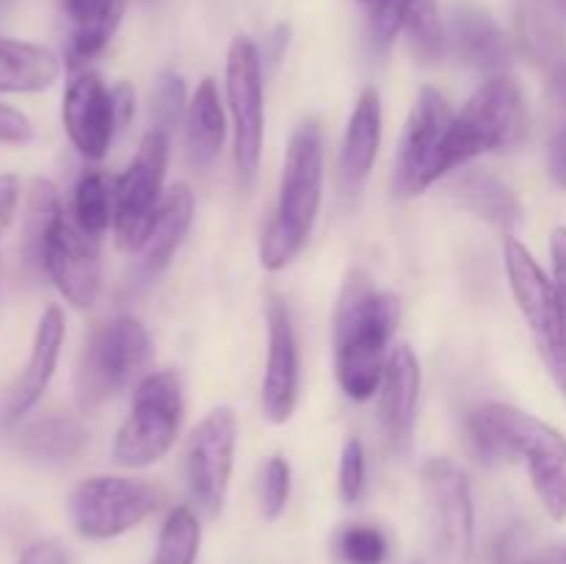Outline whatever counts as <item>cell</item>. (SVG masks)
Listing matches in <instances>:
<instances>
[{
  "instance_id": "cell-1",
  "label": "cell",
  "mask_w": 566,
  "mask_h": 564,
  "mask_svg": "<svg viewBox=\"0 0 566 564\" xmlns=\"http://www.w3.org/2000/svg\"><path fill=\"white\" fill-rule=\"evenodd\" d=\"M468 435L486 462L523 457L547 514L566 520V440L553 426L492 401L468 415Z\"/></svg>"
},
{
  "instance_id": "cell-2",
  "label": "cell",
  "mask_w": 566,
  "mask_h": 564,
  "mask_svg": "<svg viewBox=\"0 0 566 564\" xmlns=\"http://www.w3.org/2000/svg\"><path fill=\"white\" fill-rule=\"evenodd\" d=\"M396 324V296L376 291L368 276L354 271L343 285L335 315L337 382L354 401H368L381 387Z\"/></svg>"
},
{
  "instance_id": "cell-3",
  "label": "cell",
  "mask_w": 566,
  "mask_h": 564,
  "mask_svg": "<svg viewBox=\"0 0 566 564\" xmlns=\"http://www.w3.org/2000/svg\"><path fill=\"white\" fill-rule=\"evenodd\" d=\"M321 186H324V138L315 122H304L287 144L280 202L260 241L263 269H285L310 241L321 210Z\"/></svg>"
},
{
  "instance_id": "cell-4",
  "label": "cell",
  "mask_w": 566,
  "mask_h": 564,
  "mask_svg": "<svg viewBox=\"0 0 566 564\" xmlns=\"http://www.w3.org/2000/svg\"><path fill=\"white\" fill-rule=\"evenodd\" d=\"M525 133V105L520 86L509 75H495L479 86L462 114H453L448 136L437 155L434 175L453 171L484 153L514 147Z\"/></svg>"
},
{
  "instance_id": "cell-5",
  "label": "cell",
  "mask_w": 566,
  "mask_h": 564,
  "mask_svg": "<svg viewBox=\"0 0 566 564\" xmlns=\"http://www.w3.org/2000/svg\"><path fill=\"white\" fill-rule=\"evenodd\" d=\"M182 420V387L175 370L144 376L133 407L114 440V459L122 468H147L175 446Z\"/></svg>"
},
{
  "instance_id": "cell-6",
  "label": "cell",
  "mask_w": 566,
  "mask_h": 564,
  "mask_svg": "<svg viewBox=\"0 0 566 564\" xmlns=\"http://www.w3.org/2000/svg\"><path fill=\"white\" fill-rule=\"evenodd\" d=\"M149 335L133 315H116L88 341L77 370V398L83 407H97L125 390L149 363Z\"/></svg>"
},
{
  "instance_id": "cell-7",
  "label": "cell",
  "mask_w": 566,
  "mask_h": 564,
  "mask_svg": "<svg viewBox=\"0 0 566 564\" xmlns=\"http://www.w3.org/2000/svg\"><path fill=\"white\" fill-rule=\"evenodd\" d=\"M503 260H506V274L512 282L514 299L520 304V313L525 315L531 332H534L542 359H545L547 370L558 382V387L566 390V318L556 285L547 280L534 254L517 238H506Z\"/></svg>"
},
{
  "instance_id": "cell-8",
  "label": "cell",
  "mask_w": 566,
  "mask_h": 564,
  "mask_svg": "<svg viewBox=\"0 0 566 564\" xmlns=\"http://www.w3.org/2000/svg\"><path fill=\"white\" fill-rule=\"evenodd\" d=\"M169 160V136L158 127L147 130L136 158L114 182V230L125 252H142L153 221L164 202V175Z\"/></svg>"
},
{
  "instance_id": "cell-9",
  "label": "cell",
  "mask_w": 566,
  "mask_h": 564,
  "mask_svg": "<svg viewBox=\"0 0 566 564\" xmlns=\"http://www.w3.org/2000/svg\"><path fill=\"white\" fill-rule=\"evenodd\" d=\"M423 487L437 564H470L475 518L468 476L451 459H431L423 468Z\"/></svg>"
},
{
  "instance_id": "cell-10",
  "label": "cell",
  "mask_w": 566,
  "mask_h": 564,
  "mask_svg": "<svg viewBox=\"0 0 566 564\" xmlns=\"http://www.w3.org/2000/svg\"><path fill=\"white\" fill-rule=\"evenodd\" d=\"M155 503L158 495L144 481L97 476L77 484L70 498V512L81 536L114 540L147 520L155 512Z\"/></svg>"
},
{
  "instance_id": "cell-11",
  "label": "cell",
  "mask_w": 566,
  "mask_h": 564,
  "mask_svg": "<svg viewBox=\"0 0 566 564\" xmlns=\"http://www.w3.org/2000/svg\"><path fill=\"white\" fill-rule=\"evenodd\" d=\"M227 100L235 125V166L243 182H252L263 155V61L258 44L235 36L227 53Z\"/></svg>"
},
{
  "instance_id": "cell-12",
  "label": "cell",
  "mask_w": 566,
  "mask_h": 564,
  "mask_svg": "<svg viewBox=\"0 0 566 564\" xmlns=\"http://www.w3.org/2000/svg\"><path fill=\"white\" fill-rule=\"evenodd\" d=\"M238 420L230 407H219L193 429L186 451V479L197 509L216 518L224 506L235 457Z\"/></svg>"
},
{
  "instance_id": "cell-13",
  "label": "cell",
  "mask_w": 566,
  "mask_h": 564,
  "mask_svg": "<svg viewBox=\"0 0 566 564\" xmlns=\"http://www.w3.org/2000/svg\"><path fill=\"white\" fill-rule=\"evenodd\" d=\"M42 269L53 280L61 296L86 310L99 296V254L97 241L88 238L64 213L50 224L42 243Z\"/></svg>"
},
{
  "instance_id": "cell-14",
  "label": "cell",
  "mask_w": 566,
  "mask_h": 564,
  "mask_svg": "<svg viewBox=\"0 0 566 564\" xmlns=\"http://www.w3.org/2000/svg\"><path fill=\"white\" fill-rule=\"evenodd\" d=\"M451 122L453 111L446 97L437 88H423L407 122L401 153H398L396 188L403 197L426 191L431 182H437V155H440Z\"/></svg>"
},
{
  "instance_id": "cell-15",
  "label": "cell",
  "mask_w": 566,
  "mask_h": 564,
  "mask_svg": "<svg viewBox=\"0 0 566 564\" xmlns=\"http://www.w3.org/2000/svg\"><path fill=\"white\" fill-rule=\"evenodd\" d=\"M64 127L83 158L99 160L108 153L119 127L114 116V97L97 72H81L66 86Z\"/></svg>"
},
{
  "instance_id": "cell-16",
  "label": "cell",
  "mask_w": 566,
  "mask_h": 564,
  "mask_svg": "<svg viewBox=\"0 0 566 564\" xmlns=\"http://www.w3.org/2000/svg\"><path fill=\"white\" fill-rule=\"evenodd\" d=\"M269 359L263 379V412L271 424H285L296 409L298 396V352L293 321L285 302H269Z\"/></svg>"
},
{
  "instance_id": "cell-17",
  "label": "cell",
  "mask_w": 566,
  "mask_h": 564,
  "mask_svg": "<svg viewBox=\"0 0 566 564\" xmlns=\"http://www.w3.org/2000/svg\"><path fill=\"white\" fill-rule=\"evenodd\" d=\"M66 335V321L61 307H48L39 318L36 337H33L31 354H28L25 368L20 370V376L14 379V385L6 390L3 401V424H17L22 415L31 412L39 404V398L48 390L50 379L55 374V365H59L61 346H64Z\"/></svg>"
},
{
  "instance_id": "cell-18",
  "label": "cell",
  "mask_w": 566,
  "mask_h": 564,
  "mask_svg": "<svg viewBox=\"0 0 566 564\" xmlns=\"http://www.w3.org/2000/svg\"><path fill=\"white\" fill-rule=\"evenodd\" d=\"M420 398V363L409 346H396L387 359L381 379V426L387 442L396 453H403L412 442L415 418Z\"/></svg>"
},
{
  "instance_id": "cell-19",
  "label": "cell",
  "mask_w": 566,
  "mask_h": 564,
  "mask_svg": "<svg viewBox=\"0 0 566 564\" xmlns=\"http://www.w3.org/2000/svg\"><path fill=\"white\" fill-rule=\"evenodd\" d=\"M448 42H451L453 53L462 64L486 72L492 77L503 75V70L512 61L506 33L486 11L473 9V6H462V9L453 11Z\"/></svg>"
},
{
  "instance_id": "cell-20",
  "label": "cell",
  "mask_w": 566,
  "mask_h": 564,
  "mask_svg": "<svg viewBox=\"0 0 566 564\" xmlns=\"http://www.w3.org/2000/svg\"><path fill=\"white\" fill-rule=\"evenodd\" d=\"M193 219V194L186 182H177L169 191L164 194V202H160L158 216L153 221V230H149L147 241L142 247V260H138V269L147 276L160 274V271L169 265V260L175 258V252L180 249L182 238H186L188 227Z\"/></svg>"
},
{
  "instance_id": "cell-21",
  "label": "cell",
  "mask_w": 566,
  "mask_h": 564,
  "mask_svg": "<svg viewBox=\"0 0 566 564\" xmlns=\"http://www.w3.org/2000/svg\"><path fill=\"white\" fill-rule=\"evenodd\" d=\"M381 144V100L376 88H365L359 94L354 114L348 119L346 136H343L340 175L346 186H359L374 169L376 155Z\"/></svg>"
},
{
  "instance_id": "cell-22",
  "label": "cell",
  "mask_w": 566,
  "mask_h": 564,
  "mask_svg": "<svg viewBox=\"0 0 566 564\" xmlns=\"http://www.w3.org/2000/svg\"><path fill=\"white\" fill-rule=\"evenodd\" d=\"M61 75V61L42 44L0 36V94L42 92Z\"/></svg>"
},
{
  "instance_id": "cell-23",
  "label": "cell",
  "mask_w": 566,
  "mask_h": 564,
  "mask_svg": "<svg viewBox=\"0 0 566 564\" xmlns=\"http://www.w3.org/2000/svg\"><path fill=\"white\" fill-rule=\"evenodd\" d=\"M224 111H221L219 86L213 77H205L199 83L197 94L188 103L186 114V138H188V155L197 166H208L210 160L219 155L221 144H224Z\"/></svg>"
},
{
  "instance_id": "cell-24",
  "label": "cell",
  "mask_w": 566,
  "mask_h": 564,
  "mask_svg": "<svg viewBox=\"0 0 566 564\" xmlns=\"http://www.w3.org/2000/svg\"><path fill=\"white\" fill-rule=\"evenodd\" d=\"M86 442L88 431L83 429L81 420L70 418V415H50V418H42L22 429L17 446L36 459L61 462V459L77 457Z\"/></svg>"
},
{
  "instance_id": "cell-25",
  "label": "cell",
  "mask_w": 566,
  "mask_h": 564,
  "mask_svg": "<svg viewBox=\"0 0 566 564\" xmlns=\"http://www.w3.org/2000/svg\"><path fill=\"white\" fill-rule=\"evenodd\" d=\"M459 197L468 205L473 213L486 219L490 224L501 227V230H512L520 219L517 197L506 182L497 180L490 171H470L459 182Z\"/></svg>"
},
{
  "instance_id": "cell-26",
  "label": "cell",
  "mask_w": 566,
  "mask_h": 564,
  "mask_svg": "<svg viewBox=\"0 0 566 564\" xmlns=\"http://www.w3.org/2000/svg\"><path fill=\"white\" fill-rule=\"evenodd\" d=\"M517 33L525 53L534 55L539 64H547L553 70L566 61L564 39L542 0H517Z\"/></svg>"
},
{
  "instance_id": "cell-27",
  "label": "cell",
  "mask_w": 566,
  "mask_h": 564,
  "mask_svg": "<svg viewBox=\"0 0 566 564\" xmlns=\"http://www.w3.org/2000/svg\"><path fill=\"white\" fill-rule=\"evenodd\" d=\"M114 221V182L103 171H86L75 188V224L99 241Z\"/></svg>"
},
{
  "instance_id": "cell-28",
  "label": "cell",
  "mask_w": 566,
  "mask_h": 564,
  "mask_svg": "<svg viewBox=\"0 0 566 564\" xmlns=\"http://www.w3.org/2000/svg\"><path fill=\"white\" fill-rule=\"evenodd\" d=\"M199 540H202V529H199L197 514L188 506H177L160 529L153 564H193Z\"/></svg>"
},
{
  "instance_id": "cell-29",
  "label": "cell",
  "mask_w": 566,
  "mask_h": 564,
  "mask_svg": "<svg viewBox=\"0 0 566 564\" xmlns=\"http://www.w3.org/2000/svg\"><path fill=\"white\" fill-rule=\"evenodd\" d=\"M64 213L59 205V194L48 180H36L31 188V199H28V219H25V241H22V252L31 265L42 269V243L48 236L50 224Z\"/></svg>"
},
{
  "instance_id": "cell-30",
  "label": "cell",
  "mask_w": 566,
  "mask_h": 564,
  "mask_svg": "<svg viewBox=\"0 0 566 564\" xmlns=\"http://www.w3.org/2000/svg\"><path fill=\"white\" fill-rule=\"evenodd\" d=\"M551 177L566 188V61L551 70V136H547Z\"/></svg>"
},
{
  "instance_id": "cell-31",
  "label": "cell",
  "mask_w": 566,
  "mask_h": 564,
  "mask_svg": "<svg viewBox=\"0 0 566 564\" xmlns=\"http://www.w3.org/2000/svg\"><path fill=\"white\" fill-rule=\"evenodd\" d=\"M407 31L412 39V50L423 61L440 59L446 31H442L440 14H437V0H409Z\"/></svg>"
},
{
  "instance_id": "cell-32",
  "label": "cell",
  "mask_w": 566,
  "mask_h": 564,
  "mask_svg": "<svg viewBox=\"0 0 566 564\" xmlns=\"http://www.w3.org/2000/svg\"><path fill=\"white\" fill-rule=\"evenodd\" d=\"M153 114H155V127L164 130L169 136L177 125H180L182 116L188 114L186 103V83L175 72H164L155 83L153 94Z\"/></svg>"
},
{
  "instance_id": "cell-33",
  "label": "cell",
  "mask_w": 566,
  "mask_h": 564,
  "mask_svg": "<svg viewBox=\"0 0 566 564\" xmlns=\"http://www.w3.org/2000/svg\"><path fill=\"white\" fill-rule=\"evenodd\" d=\"M337 553L346 564H385L387 540L374 525H352L337 540Z\"/></svg>"
},
{
  "instance_id": "cell-34",
  "label": "cell",
  "mask_w": 566,
  "mask_h": 564,
  "mask_svg": "<svg viewBox=\"0 0 566 564\" xmlns=\"http://www.w3.org/2000/svg\"><path fill=\"white\" fill-rule=\"evenodd\" d=\"M370 17V36L381 50L390 48L401 28H407L409 0H368Z\"/></svg>"
},
{
  "instance_id": "cell-35",
  "label": "cell",
  "mask_w": 566,
  "mask_h": 564,
  "mask_svg": "<svg viewBox=\"0 0 566 564\" xmlns=\"http://www.w3.org/2000/svg\"><path fill=\"white\" fill-rule=\"evenodd\" d=\"M291 498V464L282 457H271L263 470V514L276 520Z\"/></svg>"
},
{
  "instance_id": "cell-36",
  "label": "cell",
  "mask_w": 566,
  "mask_h": 564,
  "mask_svg": "<svg viewBox=\"0 0 566 564\" xmlns=\"http://www.w3.org/2000/svg\"><path fill=\"white\" fill-rule=\"evenodd\" d=\"M365 492V448L359 440H348L340 457V495L346 503H357Z\"/></svg>"
},
{
  "instance_id": "cell-37",
  "label": "cell",
  "mask_w": 566,
  "mask_h": 564,
  "mask_svg": "<svg viewBox=\"0 0 566 564\" xmlns=\"http://www.w3.org/2000/svg\"><path fill=\"white\" fill-rule=\"evenodd\" d=\"M33 138V125L25 114L0 103V142L28 144Z\"/></svg>"
},
{
  "instance_id": "cell-38",
  "label": "cell",
  "mask_w": 566,
  "mask_h": 564,
  "mask_svg": "<svg viewBox=\"0 0 566 564\" xmlns=\"http://www.w3.org/2000/svg\"><path fill=\"white\" fill-rule=\"evenodd\" d=\"M553 252V285H556L558 302H562L564 318H566V227H556L551 238Z\"/></svg>"
},
{
  "instance_id": "cell-39",
  "label": "cell",
  "mask_w": 566,
  "mask_h": 564,
  "mask_svg": "<svg viewBox=\"0 0 566 564\" xmlns=\"http://www.w3.org/2000/svg\"><path fill=\"white\" fill-rule=\"evenodd\" d=\"M20 202V180L14 175H0V236L9 230Z\"/></svg>"
},
{
  "instance_id": "cell-40",
  "label": "cell",
  "mask_w": 566,
  "mask_h": 564,
  "mask_svg": "<svg viewBox=\"0 0 566 564\" xmlns=\"http://www.w3.org/2000/svg\"><path fill=\"white\" fill-rule=\"evenodd\" d=\"M20 564H70V562H66V553L61 551L55 542L39 540V542H31V545L22 551Z\"/></svg>"
},
{
  "instance_id": "cell-41",
  "label": "cell",
  "mask_w": 566,
  "mask_h": 564,
  "mask_svg": "<svg viewBox=\"0 0 566 564\" xmlns=\"http://www.w3.org/2000/svg\"><path fill=\"white\" fill-rule=\"evenodd\" d=\"M111 97H114L116 127H125L136 114V92H133L130 83H119V86L111 88Z\"/></svg>"
},
{
  "instance_id": "cell-42",
  "label": "cell",
  "mask_w": 566,
  "mask_h": 564,
  "mask_svg": "<svg viewBox=\"0 0 566 564\" xmlns=\"http://www.w3.org/2000/svg\"><path fill=\"white\" fill-rule=\"evenodd\" d=\"M287 25H276L274 28V33H271V39H269V59H271V64H276V61H280V55H282V50L287 48Z\"/></svg>"
},
{
  "instance_id": "cell-43",
  "label": "cell",
  "mask_w": 566,
  "mask_h": 564,
  "mask_svg": "<svg viewBox=\"0 0 566 564\" xmlns=\"http://www.w3.org/2000/svg\"><path fill=\"white\" fill-rule=\"evenodd\" d=\"M523 564H566V545L547 547V551H542L539 556L528 558V562H523Z\"/></svg>"
},
{
  "instance_id": "cell-44",
  "label": "cell",
  "mask_w": 566,
  "mask_h": 564,
  "mask_svg": "<svg viewBox=\"0 0 566 564\" xmlns=\"http://www.w3.org/2000/svg\"><path fill=\"white\" fill-rule=\"evenodd\" d=\"M553 6H556V9H558V14L566 17V0H553Z\"/></svg>"
},
{
  "instance_id": "cell-45",
  "label": "cell",
  "mask_w": 566,
  "mask_h": 564,
  "mask_svg": "<svg viewBox=\"0 0 566 564\" xmlns=\"http://www.w3.org/2000/svg\"><path fill=\"white\" fill-rule=\"evenodd\" d=\"M363 3H368V0H363Z\"/></svg>"
}]
</instances>
